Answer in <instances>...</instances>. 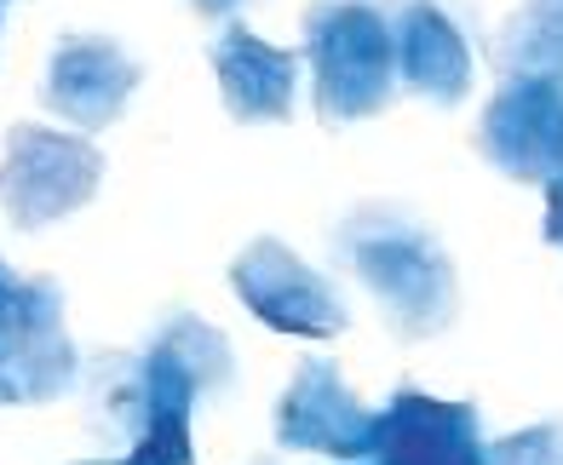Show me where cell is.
I'll use <instances>...</instances> for the list:
<instances>
[{"label":"cell","instance_id":"cell-1","mask_svg":"<svg viewBox=\"0 0 563 465\" xmlns=\"http://www.w3.org/2000/svg\"><path fill=\"white\" fill-rule=\"evenodd\" d=\"M334 265L363 281L386 317V333L402 345L438 340L460 317V270L415 207L402 201H356L328 236Z\"/></svg>","mask_w":563,"mask_h":465},{"label":"cell","instance_id":"cell-13","mask_svg":"<svg viewBox=\"0 0 563 465\" xmlns=\"http://www.w3.org/2000/svg\"><path fill=\"white\" fill-rule=\"evenodd\" d=\"M495 75H552L563 87V0H523L489 41Z\"/></svg>","mask_w":563,"mask_h":465},{"label":"cell","instance_id":"cell-11","mask_svg":"<svg viewBox=\"0 0 563 465\" xmlns=\"http://www.w3.org/2000/svg\"><path fill=\"white\" fill-rule=\"evenodd\" d=\"M397 81L438 110L472 98V46L438 0H397Z\"/></svg>","mask_w":563,"mask_h":465},{"label":"cell","instance_id":"cell-17","mask_svg":"<svg viewBox=\"0 0 563 465\" xmlns=\"http://www.w3.org/2000/svg\"><path fill=\"white\" fill-rule=\"evenodd\" d=\"M18 288H23V276H18V270L7 265V258H0V317H7V310H12Z\"/></svg>","mask_w":563,"mask_h":465},{"label":"cell","instance_id":"cell-16","mask_svg":"<svg viewBox=\"0 0 563 465\" xmlns=\"http://www.w3.org/2000/svg\"><path fill=\"white\" fill-rule=\"evenodd\" d=\"M121 465H178V460H167L156 443H139V449H126V454H121Z\"/></svg>","mask_w":563,"mask_h":465},{"label":"cell","instance_id":"cell-20","mask_svg":"<svg viewBox=\"0 0 563 465\" xmlns=\"http://www.w3.org/2000/svg\"><path fill=\"white\" fill-rule=\"evenodd\" d=\"M0 402H7V391H0Z\"/></svg>","mask_w":563,"mask_h":465},{"label":"cell","instance_id":"cell-4","mask_svg":"<svg viewBox=\"0 0 563 465\" xmlns=\"http://www.w3.org/2000/svg\"><path fill=\"white\" fill-rule=\"evenodd\" d=\"M230 294L242 299L271 333H299V340H340L351 328V305L322 270H311L294 247L276 236H253L230 258Z\"/></svg>","mask_w":563,"mask_h":465},{"label":"cell","instance_id":"cell-6","mask_svg":"<svg viewBox=\"0 0 563 465\" xmlns=\"http://www.w3.org/2000/svg\"><path fill=\"white\" fill-rule=\"evenodd\" d=\"M379 420L363 397L345 385L340 362L328 356H305L288 391L276 402V449L288 454H322L334 465H363L379 449Z\"/></svg>","mask_w":563,"mask_h":465},{"label":"cell","instance_id":"cell-14","mask_svg":"<svg viewBox=\"0 0 563 465\" xmlns=\"http://www.w3.org/2000/svg\"><path fill=\"white\" fill-rule=\"evenodd\" d=\"M489 465H563V425H529V431H511L489 443Z\"/></svg>","mask_w":563,"mask_h":465},{"label":"cell","instance_id":"cell-19","mask_svg":"<svg viewBox=\"0 0 563 465\" xmlns=\"http://www.w3.org/2000/svg\"><path fill=\"white\" fill-rule=\"evenodd\" d=\"M81 465H121V460H81Z\"/></svg>","mask_w":563,"mask_h":465},{"label":"cell","instance_id":"cell-10","mask_svg":"<svg viewBox=\"0 0 563 465\" xmlns=\"http://www.w3.org/2000/svg\"><path fill=\"white\" fill-rule=\"evenodd\" d=\"M363 465H489V443L472 402H438L402 385L379 420V449Z\"/></svg>","mask_w":563,"mask_h":465},{"label":"cell","instance_id":"cell-2","mask_svg":"<svg viewBox=\"0 0 563 465\" xmlns=\"http://www.w3.org/2000/svg\"><path fill=\"white\" fill-rule=\"evenodd\" d=\"M311 103L328 126L368 121L391 103L397 81V7L386 0H317L305 12Z\"/></svg>","mask_w":563,"mask_h":465},{"label":"cell","instance_id":"cell-12","mask_svg":"<svg viewBox=\"0 0 563 465\" xmlns=\"http://www.w3.org/2000/svg\"><path fill=\"white\" fill-rule=\"evenodd\" d=\"M87 425L121 454L150 436V374L139 351H104L87 368Z\"/></svg>","mask_w":563,"mask_h":465},{"label":"cell","instance_id":"cell-8","mask_svg":"<svg viewBox=\"0 0 563 465\" xmlns=\"http://www.w3.org/2000/svg\"><path fill=\"white\" fill-rule=\"evenodd\" d=\"M144 81V64L110 35H58L41 75V103L75 133H104L126 115Z\"/></svg>","mask_w":563,"mask_h":465},{"label":"cell","instance_id":"cell-3","mask_svg":"<svg viewBox=\"0 0 563 465\" xmlns=\"http://www.w3.org/2000/svg\"><path fill=\"white\" fill-rule=\"evenodd\" d=\"M104 185V150L87 144L81 133H58L41 121H18L7 133L0 155V207H7L12 230L41 236L58 219L81 213Z\"/></svg>","mask_w":563,"mask_h":465},{"label":"cell","instance_id":"cell-15","mask_svg":"<svg viewBox=\"0 0 563 465\" xmlns=\"http://www.w3.org/2000/svg\"><path fill=\"white\" fill-rule=\"evenodd\" d=\"M242 7H247V0H190V12H196L201 23H230Z\"/></svg>","mask_w":563,"mask_h":465},{"label":"cell","instance_id":"cell-5","mask_svg":"<svg viewBox=\"0 0 563 465\" xmlns=\"http://www.w3.org/2000/svg\"><path fill=\"white\" fill-rule=\"evenodd\" d=\"M472 144L511 185H563V87L552 75H500Z\"/></svg>","mask_w":563,"mask_h":465},{"label":"cell","instance_id":"cell-9","mask_svg":"<svg viewBox=\"0 0 563 465\" xmlns=\"http://www.w3.org/2000/svg\"><path fill=\"white\" fill-rule=\"evenodd\" d=\"M213 75H219V98L230 121L242 126H276V121H294V98H299V69H305V52L288 46H271L265 35H253L247 23L230 18L219 41H213Z\"/></svg>","mask_w":563,"mask_h":465},{"label":"cell","instance_id":"cell-18","mask_svg":"<svg viewBox=\"0 0 563 465\" xmlns=\"http://www.w3.org/2000/svg\"><path fill=\"white\" fill-rule=\"evenodd\" d=\"M247 465H276V460H271V454H260V460H247Z\"/></svg>","mask_w":563,"mask_h":465},{"label":"cell","instance_id":"cell-7","mask_svg":"<svg viewBox=\"0 0 563 465\" xmlns=\"http://www.w3.org/2000/svg\"><path fill=\"white\" fill-rule=\"evenodd\" d=\"M81 379V356L69 345L64 288L53 276H23L12 310L0 317V391L7 402H58Z\"/></svg>","mask_w":563,"mask_h":465}]
</instances>
